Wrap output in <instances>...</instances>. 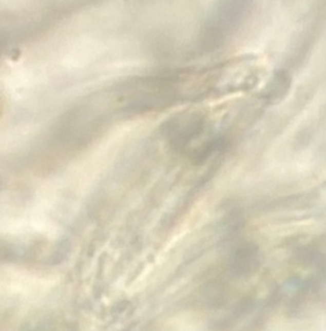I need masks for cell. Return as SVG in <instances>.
<instances>
[{"instance_id": "obj_1", "label": "cell", "mask_w": 326, "mask_h": 331, "mask_svg": "<svg viewBox=\"0 0 326 331\" xmlns=\"http://www.w3.org/2000/svg\"><path fill=\"white\" fill-rule=\"evenodd\" d=\"M205 127L206 119L202 114L186 113L170 119L165 131L171 145L179 150H184L202 135Z\"/></svg>"}, {"instance_id": "obj_2", "label": "cell", "mask_w": 326, "mask_h": 331, "mask_svg": "<svg viewBox=\"0 0 326 331\" xmlns=\"http://www.w3.org/2000/svg\"><path fill=\"white\" fill-rule=\"evenodd\" d=\"M231 270L236 276H247L259 265V250L253 243L238 246L231 256Z\"/></svg>"}, {"instance_id": "obj_3", "label": "cell", "mask_w": 326, "mask_h": 331, "mask_svg": "<svg viewBox=\"0 0 326 331\" xmlns=\"http://www.w3.org/2000/svg\"><path fill=\"white\" fill-rule=\"evenodd\" d=\"M290 87V76L286 71H277L264 89V99L268 103H277L286 94Z\"/></svg>"}]
</instances>
